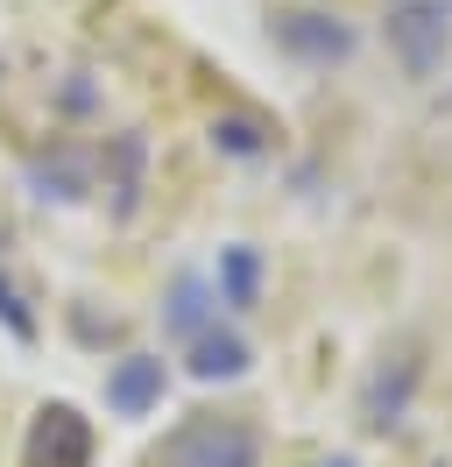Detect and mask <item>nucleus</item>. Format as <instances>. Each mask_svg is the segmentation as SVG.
Wrapping results in <instances>:
<instances>
[{"label": "nucleus", "instance_id": "10", "mask_svg": "<svg viewBox=\"0 0 452 467\" xmlns=\"http://www.w3.org/2000/svg\"><path fill=\"white\" fill-rule=\"evenodd\" d=\"M28 192H36V199L43 205H78L85 192H92V177H85V163L78 156H71V149H56V156H36V163H28Z\"/></svg>", "mask_w": 452, "mask_h": 467}, {"label": "nucleus", "instance_id": "4", "mask_svg": "<svg viewBox=\"0 0 452 467\" xmlns=\"http://www.w3.org/2000/svg\"><path fill=\"white\" fill-rule=\"evenodd\" d=\"M184 354H191V361H184V376L205 382V389H212V382H241V376H254V340L241 333V319H212Z\"/></svg>", "mask_w": 452, "mask_h": 467}, {"label": "nucleus", "instance_id": "14", "mask_svg": "<svg viewBox=\"0 0 452 467\" xmlns=\"http://www.w3.org/2000/svg\"><path fill=\"white\" fill-rule=\"evenodd\" d=\"M311 467H361L354 453H333V461H311Z\"/></svg>", "mask_w": 452, "mask_h": 467}, {"label": "nucleus", "instance_id": "3", "mask_svg": "<svg viewBox=\"0 0 452 467\" xmlns=\"http://www.w3.org/2000/svg\"><path fill=\"white\" fill-rule=\"evenodd\" d=\"M417 382H424V361L417 348H396L375 361V376L361 382V425L367 432H403V418H410V404H417Z\"/></svg>", "mask_w": 452, "mask_h": 467}, {"label": "nucleus", "instance_id": "9", "mask_svg": "<svg viewBox=\"0 0 452 467\" xmlns=\"http://www.w3.org/2000/svg\"><path fill=\"white\" fill-rule=\"evenodd\" d=\"M262 248L254 241H226L220 248V263H212V297H220V312L226 319H248L254 305H262Z\"/></svg>", "mask_w": 452, "mask_h": 467}, {"label": "nucleus", "instance_id": "8", "mask_svg": "<svg viewBox=\"0 0 452 467\" xmlns=\"http://www.w3.org/2000/svg\"><path fill=\"white\" fill-rule=\"evenodd\" d=\"M276 43L297 64H346L354 50H361V36L346 29L339 15H282V22H276Z\"/></svg>", "mask_w": 452, "mask_h": 467}, {"label": "nucleus", "instance_id": "2", "mask_svg": "<svg viewBox=\"0 0 452 467\" xmlns=\"http://www.w3.org/2000/svg\"><path fill=\"white\" fill-rule=\"evenodd\" d=\"M382 36H389V57L410 78H431L452 50V0H396Z\"/></svg>", "mask_w": 452, "mask_h": 467}, {"label": "nucleus", "instance_id": "1", "mask_svg": "<svg viewBox=\"0 0 452 467\" xmlns=\"http://www.w3.org/2000/svg\"><path fill=\"white\" fill-rule=\"evenodd\" d=\"M269 439L254 418H233V410H191L177 418L156 446V467H262Z\"/></svg>", "mask_w": 452, "mask_h": 467}, {"label": "nucleus", "instance_id": "7", "mask_svg": "<svg viewBox=\"0 0 452 467\" xmlns=\"http://www.w3.org/2000/svg\"><path fill=\"white\" fill-rule=\"evenodd\" d=\"M28 461L36 467H92V425L71 404H43L36 432H28Z\"/></svg>", "mask_w": 452, "mask_h": 467}, {"label": "nucleus", "instance_id": "12", "mask_svg": "<svg viewBox=\"0 0 452 467\" xmlns=\"http://www.w3.org/2000/svg\"><path fill=\"white\" fill-rule=\"evenodd\" d=\"M113 156H120V220H128V213H135V199H141V156H149V149H141V135H120V142H113Z\"/></svg>", "mask_w": 452, "mask_h": 467}, {"label": "nucleus", "instance_id": "5", "mask_svg": "<svg viewBox=\"0 0 452 467\" xmlns=\"http://www.w3.org/2000/svg\"><path fill=\"white\" fill-rule=\"evenodd\" d=\"M156 319H163V340H177V348H191L205 326L220 319V297H212V276L205 269H177L170 276L163 305H156Z\"/></svg>", "mask_w": 452, "mask_h": 467}, {"label": "nucleus", "instance_id": "11", "mask_svg": "<svg viewBox=\"0 0 452 467\" xmlns=\"http://www.w3.org/2000/svg\"><path fill=\"white\" fill-rule=\"evenodd\" d=\"M212 142H220L233 163H262V156H269V135H262V120H248V114L212 120Z\"/></svg>", "mask_w": 452, "mask_h": 467}, {"label": "nucleus", "instance_id": "13", "mask_svg": "<svg viewBox=\"0 0 452 467\" xmlns=\"http://www.w3.org/2000/svg\"><path fill=\"white\" fill-rule=\"evenodd\" d=\"M0 326H7L15 340H36V312L22 305V291H15L7 276H0Z\"/></svg>", "mask_w": 452, "mask_h": 467}, {"label": "nucleus", "instance_id": "6", "mask_svg": "<svg viewBox=\"0 0 452 467\" xmlns=\"http://www.w3.org/2000/svg\"><path fill=\"white\" fill-rule=\"evenodd\" d=\"M163 389H170L163 354H120V361L107 368V410H113V418H128V425L163 404Z\"/></svg>", "mask_w": 452, "mask_h": 467}]
</instances>
